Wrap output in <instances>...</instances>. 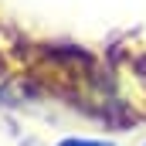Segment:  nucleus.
<instances>
[{"label": "nucleus", "instance_id": "f257e3e1", "mask_svg": "<svg viewBox=\"0 0 146 146\" xmlns=\"http://www.w3.org/2000/svg\"><path fill=\"white\" fill-rule=\"evenodd\" d=\"M61 146H109V143H95V139H68Z\"/></svg>", "mask_w": 146, "mask_h": 146}]
</instances>
